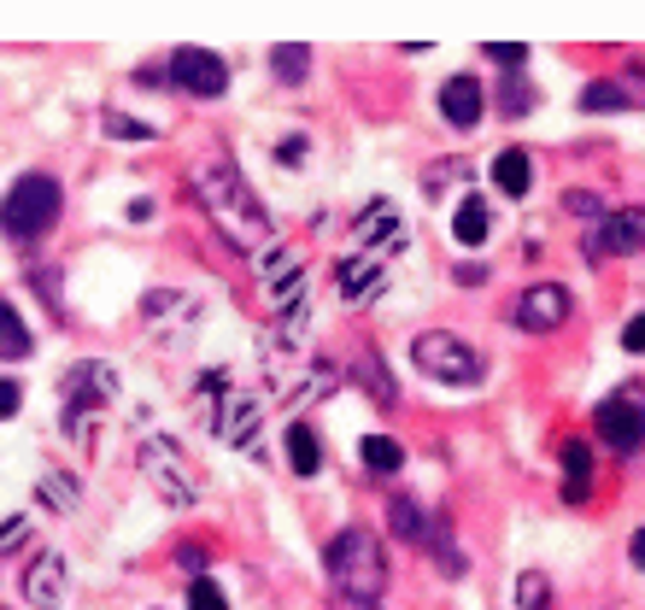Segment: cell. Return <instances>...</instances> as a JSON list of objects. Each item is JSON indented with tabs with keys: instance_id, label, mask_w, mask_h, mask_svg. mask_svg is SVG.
<instances>
[{
	"instance_id": "1",
	"label": "cell",
	"mask_w": 645,
	"mask_h": 610,
	"mask_svg": "<svg viewBox=\"0 0 645 610\" xmlns=\"http://www.w3.org/2000/svg\"><path fill=\"white\" fill-rule=\"evenodd\" d=\"M189 189L235 252H270V212L247 189V177L229 165V152H200L189 171Z\"/></svg>"
},
{
	"instance_id": "2",
	"label": "cell",
	"mask_w": 645,
	"mask_h": 610,
	"mask_svg": "<svg viewBox=\"0 0 645 610\" xmlns=\"http://www.w3.org/2000/svg\"><path fill=\"white\" fill-rule=\"evenodd\" d=\"M329 564V587L335 599H352V605H376L382 587H387V557H382V540L370 529H341L322 552Z\"/></svg>"
},
{
	"instance_id": "3",
	"label": "cell",
	"mask_w": 645,
	"mask_h": 610,
	"mask_svg": "<svg viewBox=\"0 0 645 610\" xmlns=\"http://www.w3.org/2000/svg\"><path fill=\"white\" fill-rule=\"evenodd\" d=\"M59 212H65V189L47 171H30V177H19L7 189V206H0V235L7 241H19V247H30L36 235H47L59 224Z\"/></svg>"
},
{
	"instance_id": "4",
	"label": "cell",
	"mask_w": 645,
	"mask_h": 610,
	"mask_svg": "<svg viewBox=\"0 0 645 610\" xmlns=\"http://www.w3.org/2000/svg\"><path fill=\"white\" fill-rule=\"evenodd\" d=\"M200 405H206V422H212V434L224 440V447H259V422H264V405L241 394V387H229L224 382V370H206L200 376Z\"/></svg>"
},
{
	"instance_id": "5",
	"label": "cell",
	"mask_w": 645,
	"mask_h": 610,
	"mask_svg": "<svg viewBox=\"0 0 645 610\" xmlns=\"http://www.w3.org/2000/svg\"><path fill=\"white\" fill-rule=\"evenodd\" d=\"M112 394H117L112 364H100V359L71 364V376H65V417H59L71 447H89V417L100 411V405H112Z\"/></svg>"
},
{
	"instance_id": "6",
	"label": "cell",
	"mask_w": 645,
	"mask_h": 610,
	"mask_svg": "<svg viewBox=\"0 0 645 610\" xmlns=\"http://www.w3.org/2000/svg\"><path fill=\"white\" fill-rule=\"evenodd\" d=\"M411 359L422 376H434V382H446V387H475L482 382V352L464 347L457 335L446 329H429V335H417L411 341Z\"/></svg>"
},
{
	"instance_id": "7",
	"label": "cell",
	"mask_w": 645,
	"mask_h": 610,
	"mask_svg": "<svg viewBox=\"0 0 645 610\" xmlns=\"http://www.w3.org/2000/svg\"><path fill=\"white\" fill-rule=\"evenodd\" d=\"M142 470H147L152 494H159L165 505H194L200 499V482H194L189 458H182V447L171 434H152L147 440V447H142Z\"/></svg>"
},
{
	"instance_id": "8",
	"label": "cell",
	"mask_w": 645,
	"mask_h": 610,
	"mask_svg": "<svg viewBox=\"0 0 645 610\" xmlns=\"http://www.w3.org/2000/svg\"><path fill=\"white\" fill-rule=\"evenodd\" d=\"M592 429L610 452H640L645 447V387H622L616 399H604L599 411H592Z\"/></svg>"
},
{
	"instance_id": "9",
	"label": "cell",
	"mask_w": 645,
	"mask_h": 610,
	"mask_svg": "<svg viewBox=\"0 0 645 610\" xmlns=\"http://www.w3.org/2000/svg\"><path fill=\"white\" fill-rule=\"evenodd\" d=\"M165 77H171L182 94H194V100H217L229 89V65L217 59L212 47H177L171 65H165Z\"/></svg>"
},
{
	"instance_id": "10",
	"label": "cell",
	"mask_w": 645,
	"mask_h": 610,
	"mask_svg": "<svg viewBox=\"0 0 645 610\" xmlns=\"http://www.w3.org/2000/svg\"><path fill=\"white\" fill-rule=\"evenodd\" d=\"M517 329H529V335H546V329H564L569 324V287L564 282H534V287H522V300H517Z\"/></svg>"
},
{
	"instance_id": "11",
	"label": "cell",
	"mask_w": 645,
	"mask_h": 610,
	"mask_svg": "<svg viewBox=\"0 0 645 610\" xmlns=\"http://www.w3.org/2000/svg\"><path fill=\"white\" fill-rule=\"evenodd\" d=\"M592 235H599V241H592V252H616V259H627V252H645V212H640V206L604 212Z\"/></svg>"
},
{
	"instance_id": "12",
	"label": "cell",
	"mask_w": 645,
	"mask_h": 610,
	"mask_svg": "<svg viewBox=\"0 0 645 610\" xmlns=\"http://www.w3.org/2000/svg\"><path fill=\"white\" fill-rule=\"evenodd\" d=\"M335 282H341V300H347V305H364L370 294H382L387 264L376 259V252H352V259L335 264Z\"/></svg>"
},
{
	"instance_id": "13",
	"label": "cell",
	"mask_w": 645,
	"mask_h": 610,
	"mask_svg": "<svg viewBox=\"0 0 645 610\" xmlns=\"http://www.w3.org/2000/svg\"><path fill=\"white\" fill-rule=\"evenodd\" d=\"M487 112V89L475 77H446V89H440V117H446L452 129H475V117Z\"/></svg>"
},
{
	"instance_id": "14",
	"label": "cell",
	"mask_w": 645,
	"mask_h": 610,
	"mask_svg": "<svg viewBox=\"0 0 645 610\" xmlns=\"http://www.w3.org/2000/svg\"><path fill=\"white\" fill-rule=\"evenodd\" d=\"M24 599L36 610H59L65 605V557L59 552H42L24 575Z\"/></svg>"
},
{
	"instance_id": "15",
	"label": "cell",
	"mask_w": 645,
	"mask_h": 610,
	"mask_svg": "<svg viewBox=\"0 0 645 610\" xmlns=\"http://www.w3.org/2000/svg\"><path fill=\"white\" fill-rule=\"evenodd\" d=\"M382 229H387V241H405V224H399L394 200H370V206L359 212V224H352V241H359L364 252H376L382 247Z\"/></svg>"
},
{
	"instance_id": "16",
	"label": "cell",
	"mask_w": 645,
	"mask_h": 610,
	"mask_svg": "<svg viewBox=\"0 0 645 610\" xmlns=\"http://www.w3.org/2000/svg\"><path fill=\"white\" fill-rule=\"evenodd\" d=\"M557 464H564V499L587 505V494H592V447H587V440H569Z\"/></svg>"
},
{
	"instance_id": "17",
	"label": "cell",
	"mask_w": 645,
	"mask_h": 610,
	"mask_svg": "<svg viewBox=\"0 0 645 610\" xmlns=\"http://www.w3.org/2000/svg\"><path fill=\"white\" fill-rule=\"evenodd\" d=\"M422 552L434 557L440 564V575H446V581H457V575H464V552H457V540H452V522L446 517H429V534H422Z\"/></svg>"
},
{
	"instance_id": "18",
	"label": "cell",
	"mask_w": 645,
	"mask_h": 610,
	"mask_svg": "<svg viewBox=\"0 0 645 610\" xmlns=\"http://www.w3.org/2000/svg\"><path fill=\"white\" fill-rule=\"evenodd\" d=\"M287 464H294V476H317L322 470V440L312 422H287Z\"/></svg>"
},
{
	"instance_id": "19",
	"label": "cell",
	"mask_w": 645,
	"mask_h": 610,
	"mask_svg": "<svg viewBox=\"0 0 645 610\" xmlns=\"http://www.w3.org/2000/svg\"><path fill=\"white\" fill-rule=\"evenodd\" d=\"M30 352H36V341H30V329H24L19 305L0 300V359H7V364H24Z\"/></svg>"
},
{
	"instance_id": "20",
	"label": "cell",
	"mask_w": 645,
	"mask_h": 610,
	"mask_svg": "<svg viewBox=\"0 0 645 610\" xmlns=\"http://www.w3.org/2000/svg\"><path fill=\"white\" fill-rule=\"evenodd\" d=\"M494 182H499L505 194L522 200V194H529V182H534V159H529L522 147H505L499 159H494Z\"/></svg>"
},
{
	"instance_id": "21",
	"label": "cell",
	"mask_w": 645,
	"mask_h": 610,
	"mask_svg": "<svg viewBox=\"0 0 645 610\" xmlns=\"http://www.w3.org/2000/svg\"><path fill=\"white\" fill-rule=\"evenodd\" d=\"M359 458H364L370 476H394V470H405V447H399V440H387V434H364Z\"/></svg>"
},
{
	"instance_id": "22",
	"label": "cell",
	"mask_w": 645,
	"mask_h": 610,
	"mask_svg": "<svg viewBox=\"0 0 645 610\" xmlns=\"http://www.w3.org/2000/svg\"><path fill=\"white\" fill-rule=\"evenodd\" d=\"M387 529H394L405 546H422V534H429V511H422L417 499H394V505H387Z\"/></svg>"
},
{
	"instance_id": "23",
	"label": "cell",
	"mask_w": 645,
	"mask_h": 610,
	"mask_svg": "<svg viewBox=\"0 0 645 610\" xmlns=\"http://www.w3.org/2000/svg\"><path fill=\"white\" fill-rule=\"evenodd\" d=\"M487 224H494V217H487V206H482L475 194L452 212V235H457L464 247H482V241H487Z\"/></svg>"
},
{
	"instance_id": "24",
	"label": "cell",
	"mask_w": 645,
	"mask_h": 610,
	"mask_svg": "<svg viewBox=\"0 0 645 610\" xmlns=\"http://www.w3.org/2000/svg\"><path fill=\"white\" fill-rule=\"evenodd\" d=\"M270 71H276L282 82H299L305 71H312V54H305L299 42H287V47H270Z\"/></svg>"
},
{
	"instance_id": "25",
	"label": "cell",
	"mask_w": 645,
	"mask_h": 610,
	"mask_svg": "<svg viewBox=\"0 0 645 610\" xmlns=\"http://www.w3.org/2000/svg\"><path fill=\"white\" fill-rule=\"evenodd\" d=\"M622 106H627V94L610 77H599V82H587V89H581V112H622Z\"/></svg>"
},
{
	"instance_id": "26",
	"label": "cell",
	"mask_w": 645,
	"mask_h": 610,
	"mask_svg": "<svg viewBox=\"0 0 645 610\" xmlns=\"http://www.w3.org/2000/svg\"><path fill=\"white\" fill-rule=\"evenodd\" d=\"M517 610H552V581L540 569L517 575Z\"/></svg>"
},
{
	"instance_id": "27",
	"label": "cell",
	"mask_w": 645,
	"mask_h": 610,
	"mask_svg": "<svg viewBox=\"0 0 645 610\" xmlns=\"http://www.w3.org/2000/svg\"><path fill=\"white\" fill-rule=\"evenodd\" d=\"M359 376H364V387H370V394H376L382 405H394V399H399V387H394V376H387V364H376L370 352L359 359Z\"/></svg>"
},
{
	"instance_id": "28",
	"label": "cell",
	"mask_w": 645,
	"mask_h": 610,
	"mask_svg": "<svg viewBox=\"0 0 645 610\" xmlns=\"http://www.w3.org/2000/svg\"><path fill=\"white\" fill-rule=\"evenodd\" d=\"M36 499H42V505H54V511H77V482H65V476H42V482H36Z\"/></svg>"
},
{
	"instance_id": "29",
	"label": "cell",
	"mask_w": 645,
	"mask_h": 610,
	"mask_svg": "<svg viewBox=\"0 0 645 610\" xmlns=\"http://www.w3.org/2000/svg\"><path fill=\"white\" fill-rule=\"evenodd\" d=\"M100 129L117 135V142H152V124H135L124 112H100Z\"/></svg>"
},
{
	"instance_id": "30",
	"label": "cell",
	"mask_w": 645,
	"mask_h": 610,
	"mask_svg": "<svg viewBox=\"0 0 645 610\" xmlns=\"http://www.w3.org/2000/svg\"><path fill=\"white\" fill-rule=\"evenodd\" d=\"M189 610H229V599H224V587H217V581L194 575V581H189Z\"/></svg>"
},
{
	"instance_id": "31",
	"label": "cell",
	"mask_w": 645,
	"mask_h": 610,
	"mask_svg": "<svg viewBox=\"0 0 645 610\" xmlns=\"http://www.w3.org/2000/svg\"><path fill=\"white\" fill-rule=\"evenodd\" d=\"M487 59L505 65V71H517V65H529V47H517V42H494V47H487Z\"/></svg>"
},
{
	"instance_id": "32",
	"label": "cell",
	"mask_w": 645,
	"mask_h": 610,
	"mask_svg": "<svg viewBox=\"0 0 645 610\" xmlns=\"http://www.w3.org/2000/svg\"><path fill=\"white\" fill-rule=\"evenodd\" d=\"M24 534H30V522H24V517H7V522H0V552L24 546Z\"/></svg>"
},
{
	"instance_id": "33",
	"label": "cell",
	"mask_w": 645,
	"mask_h": 610,
	"mask_svg": "<svg viewBox=\"0 0 645 610\" xmlns=\"http://www.w3.org/2000/svg\"><path fill=\"white\" fill-rule=\"evenodd\" d=\"M276 165H305V135H282V142H276Z\"/></svg>"
},
{
	"instance_id": "34",
	"label": "cell",
	"mask_w": 645,
	"mask_h": 610,
	"mask_svg": "<svg viewBox=\"0 0 645 610\" xmlns=\"http://www.w3.org/2000/svg\"><path fill=\"white\" fill-rule=\"evenodd\" d=\"M19 405H24V387L0 376V417H19Z\"/></svg>"
},
{
	"instance_id": "35",
	"label": "cell",
	"mask_w": 645,
	"mask_h": 610,
	"mask_svg": "<svg viewBox=\"0 0 645 610\" xmlns=\"http://www.w3.org/2000/svg\"><path fill=\"white\" fill-rule=\"evenodd\" d=\"M177 564L189 569V581H194V575H206V546H177Z\"/></svg>"
},
{
	"instance_id": "36",
	"label": "cell",
	"mask_w": 645,
	"mask_h": 610,
	"mask_svg": "<svg viewBox=\"0 0 645 610\" xmlns=\"http://www.w3.org/2000/svg\"><path fill=\"white\" fill-rule=\"evenodd\" d=\"M622 347H627V352H645V312H640V317H627V329H622Z\"/></svg>"
},
{
	"instance_id": "37",
	"label": "cell",
	"mask_w": 645,
	"mask_h": 610,
	"mask_svg": "<svg viewBox=\"0 0 645 610\" xmlns=\"http://www.w3.org/2000/svg\"><path fill=\"white\" fill-rule=\"evenodd\" d=\"M36 287H42L47 305H59V276H54V270H36Z\"/></svg>"
},
{
	"instance_id": "38",
	"label": "cell",
	"mask_w": 645,
	"mask_h": 610,
	"mask_svg": "<svg viewBox=\"0 0 645 610\" xmlns=\"http://www.w3.org/2000/svg\"><path fill=\"white\" fill-rule=\"evenodd\" d=\"M529 106H534L529 89H517V82H511V89H505V112H529Z\"/></svg>"
},
{
	"instance_id": "39",
	"label": "cell",
	"mask_w": 645,
	"mask_h": 610,
	"mask_svg": "<svg viewBox=\"0 0 645 610\" xmlns=\"http://www.w3.org/2000/svg\"><path fill=\"white\" fill-rule=\"evenodd\" d=\"M564 206H569V212H581V217H599V200H592V194H569Z\"/></svg>"
},
{
	"instance_id": "40",
	"label": "cell",
	"mask_w": 645,
	"mask_h": 610,
	"mask_svg": "<svg viewBox=\"0 0 645 610\" xmlns=\"http://www.w3.org/2000/svg\"><path fill=\"white\" fill-rule=\"evenodd\" d=\"M616 89H640L634 100H640V106H645V71H640V65H634V71H627V77H616Z\"/></svg>"
},
{
	"instance_id": "41",
	"label": "cell",
	"mask_w": 645,
	"mask_h": 610,
	"mask_svg": "<svg viewBox=\"0 0 645 610\" xmlns=\"http://www.w3.org/2000/svg\"><path fill=\"white\" fill-rule=\"evenodd\" d=\"M135 82H142V89H152V82H165V71H159V65H135Z\"/></svg>"
},
{
	"instance_id": "42",
	"label": "cell",
	"mask_w": 645,
	"mask_h": 610,
	"mask_svg": "<svg viewBox=\"0 0 645 610\" xmlns=\"http://www.w3.org/2000/svg\"><path fill=\"white\" fill-rule=\"evenodd\" d=\"M457 282L475 287V282H487V270H482V264H457Z\"/></svg>"
},
{
	"instance_id": "43",
	"label": "cell",
	"mask_w": 645,
	"mask_h": 610,
	"mask_svg": "<svg viewBox=\"0 0 645 610\" xmlns=\"http://www.w3.org/2000/svg\"><path fill=\"white\" fill-rule=\"evenodd\" d=\"M627 557H634V569H645V529H640L634 540H627Z\"/></svg>"
},
{
	"instance_id": "44",
	"label": "cell",
	"mask_w": 645,
	"mask_h": 610,
	"mask_svg": "<svg viewBox=\"0 0 645 610\" xmlns=\"http://www.w3.org/2000/svg\"><path fill=\"white\" fill-rule=\"evenodd\" d=\"M335 610H376V605H352V599H335Z\"/></svg>"
}]
</instances>
